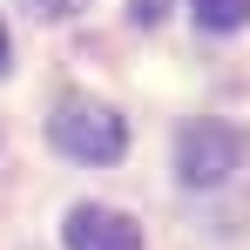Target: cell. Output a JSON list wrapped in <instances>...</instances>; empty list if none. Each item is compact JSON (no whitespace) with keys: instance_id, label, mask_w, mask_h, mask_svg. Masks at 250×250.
I'll list each match as a JSON object with an SVG mask.
<instances>
[{"instance_id":"6da1fadb","label":"cell","mask_w":250,"mask_h":250,"mask_svg":"<svg viewBox=\"0 0 250 250\" xmlns=\"http://www.w3.org/2000/svg\"><path fill=\"white\" fill-rule=\"evenodd\" d=\"M47 142L75 163H115L128 149V122L95 95H61L54 115H47Z\"/></svg>"},{"instance_id":"7a4b0ae2","label":"cell","mask_w":250,"mask_h":250,"mask_svg":"<svg viewBox=\"0 0 250 250\" xmlns=\"http://www.w3.org/2000/svg\"><path fill=\"white\" fill-rule=\"evenodd\" d=\"M237 169H244V128L189 122L176 135V176H183V189H223Z\"/></svg>"},{"instance_id":"3957f363","label":"cell","mask_w":250,"mask_h":250,"mask_svg":"<svg viewBox=\"0 0 250 250\" xmlns=\"http://www.w3.org/2000/svg\"><path fill=\"white\" fill-rule=\"evenodd\" d=\"M61 237H68V250H142V230L122 209H102V203H75Z\"/></svg>"},{"instance_id":"277c9868","label":"cell","mask_w":250,"mask_h":250,"mask_svg":"<svg viewBox=\"0 0 250 250\" xmlns=\"http://www.w3.org/2000/svg\"><path fill=\"white\" fill-rule=\"evenodd\" d=\"M189 7H196V27H209V34H230L250 21V0H189Z\"/></svg>"},{"instance_id":"5b68a950","label":"cell","mask_w":250,"mask_h":250,"mask_svg":"<svg viewBox=\"0 0 250 250\" xmlns=\"http://www.w3.org/2000/svg\"><path fill=\"white\" fill-rule=\"evenodd\" d=\"M163 14H169V0H128V21H135V27H156Z\"/></svg>"},{"instance_id":"8992f818","label":"cell","mask_w":250,"mask_h":250,"mask_svg":"<svg viewBox=\"0 0 250 250\" xmlns=\"http://www.w3.org/2000/svg\"><path fill=\"white\" fill-rule=\"evenodd\" d=\"M27 7H34V14H41V21H61V14H75V7H82V0H27Z\"/></svg>"},{"instance_id":"52a82bcc","label":"cell","mask_w":250,"mask_h":250,"mask_svg":"<svg viewBox=\"0 0 250 250\" xmlns=\"http://www.w3.org/2000/svg\"><path fill=\"white\" fill-rule=\"evenodd\" d=\"M0 75H7V27H0Z\"/></svg>"}]
</instances>
